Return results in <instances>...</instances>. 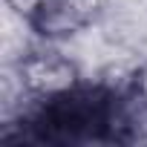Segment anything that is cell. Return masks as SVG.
I'll return each instance as SVG.
<instances>
[{"mask_svg":"<svg viewBox=\"0 0 147 147\" xmlns=\"http://www.w3.org/2000/svg\"><path fill=\"white\" fill-rule=\"evenodd\" d=\"M113 121V101L101 90H78L43 98L40 113L32 118V127L40 138L49 141H75V138H98L101 130Z\"/></svg>","mask_w":147,"mask_h":147,"instance_id":"6da1fadb","label":"cell"},{"mask_svg":"<svg viewBox=\"0 0 147 147\" xmlns=\"http://www.w3.org/2000/svg\"><path fill=\"white\" fill-rule=\"evenodd\" d=\"M20 75H23V84L32 92L43 95V98L58 95V92H66V90H72L78 84L75 66H72L66 58L55 55V52H46V55L38 52V55L26 58L23 66H20Z\"/></svg>","mask_w":147,"mask_h":147,"instance_id":"3957f363","label":"cell"},{"mask_svg":"<svg viewBox=\"0 0 147 147\" xmlns=\"http://www.w3.org/2000/svg\"><path fill=\"white\" fill-rule=\"evenodd\" d=\"M6 3L43 38L72 35L92 15L90 0H6Z\"/></svg>","mask_w":147,"mask_h":147,"instance_id":"7a4b0ae2","label":"cell"},{"mask_svg":"<svg viewBox=\"0 0 147 147\" xmlns=\"http://www.w3.org/2000/svg\"><path fill=\"white\" fill-rule=\"evenodd\" d=\"M141 95H144V98H147V69H144V72H141Z\"/></svg>","mask_w":147,"mask_h":147,"instance_id":"277c9868","label":"cell"}]
</instances>
